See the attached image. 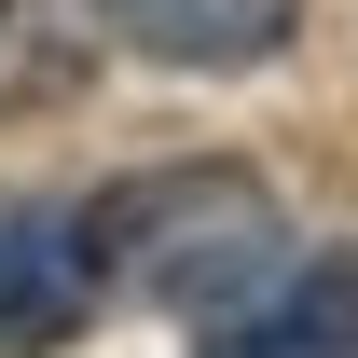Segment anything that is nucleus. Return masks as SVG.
I'll return each mask as SVG.
<instances>
[{
    "mask_svg": "<svg viewBox=\"0 0 358 358\" xmlns=\"http://www.w3.org/2000/svg\"><path fill=\"white\" fill-rule=\"evenodd\" d=\"M193 358H358V248H275L221 317H193Z\"/></svg>",
    "mask_w": 358,
    "mask_h": 358,
    "instance_id": "f03ea898",
    "label": "nucleus"
},
{
    "mask_svg": "<svg viewBox=\"0 0 358 358\" xmlns=\"http://www.w3.org/2000/svg\"><path fill=\"white\" fill-rule=\"evenodd\" d=\"M83 28H69V0H0V124H28L55 96H83Z\"/></svg>",
    "mask_w": 358,
    "mask_h": 358,
    "instance_id": "39448f33",
    "label": "nucleus"
},
{
    "mask_svg": "<svg viewBox=\"0 0 358 358\" xmlns=\"http://www.w3.org/2000/svg\"><path fill=\"white\" fill-rule=\"evenodd\" d=\"M110 42H138L152 69H207V83H234V69H275V55L303 42V0H83Z\"/></svg>",
    "mask_w": 358,
    "mask_h": 358,
    "instance_id": "20e7f679",
    "label": "nucleus"
},
{
    "mask_svg": "<svg viewBox=\"0 0 358 358\" xmlns=\"http://www.w3.org/2000/svg\"><path fill=\"white\" fill-rule=\"evenodd\" d=\"M110 275H96L83 207H0V358H55L83 345Z\"/></svg>",
    "mask_w": 358,
    "mask_h": 358,
    "instance_id": "7ed1b4c3",
    "label": "nucleus"
},
{
    "mask_svg": "<svg viewBox=\"0 0 358 358\" xmlns=\"http://www.w3.org/2000/svg\"><path fill=\"white\" fill-rule=\"evenodd\" d=\"M83 234H96V275H110V289L179 303V317H221L234 289H248V275L289 248V221H275V179H262V166H221V152L110 179V193L83 207Z\"/></svg>",
    "mask_w": 358,
    "mask_h": 358,
    "instance_id": "f257e3e1",
    "label": "nucleus"
}]
</instances>
